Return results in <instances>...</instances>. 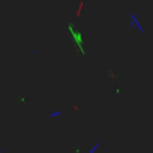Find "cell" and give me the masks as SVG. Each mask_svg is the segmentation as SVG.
<instances>
[{"label": "cell", "instance_id": "obj_1", "mask_svg": "<svg viewBox=\"0 0 153 153\" xmlns=\"http://www.w3.org/2000/svg\"><path fill=\"white\" fill-rule=\"evenodd\" d=\"M128 18H129V26H131L134 30H137L141 36H144V35H146V29H144V26H143L140 17H138L135 12H129Z\"/></svg>", "mask_w": 153, "mask_h": 153}, {"label": "cell", "instance_id": "obj_2", "mask_svg": "<svg viewBox=\"0 0 153 153\" xmlns=\"http://www.w3.org/2000/svg\"><path fill=\"white\" fill-rule=\"evenodd\" d=\"M63 116V110H54L50 113V119H60Z\"/></svg>", "mask_w": 153, "mask_h": 153}, {"label": "cell", "instance_id": "obj_3", "mask_svg": "<svg viewBox=\"0 0 153 153\" xmlns=\"http://www.w3.org/2000/svg\"><path fill=\"white\" fill-rule=\"evenodd\" d=\"M101 149V141H96L92 147H90V150H89V153H96L98 150Z\"/></svg>", "mask_w": 153, "mask_h": 153}, {"label": "cell", "instance_id": "obj_4", "mask_svg": "<svg viewBox=\"0 0 153 153\" xmlns=\"http://www.w3.org/2000/svg\"><path fill=\"white\" fill-rule=\"evenodd\" d=\"M0 153H6V149H5V147H3V149H2V150H0Z\"/></svg>", "mask_w": 153, "mask_h": 153}]
</instances>
